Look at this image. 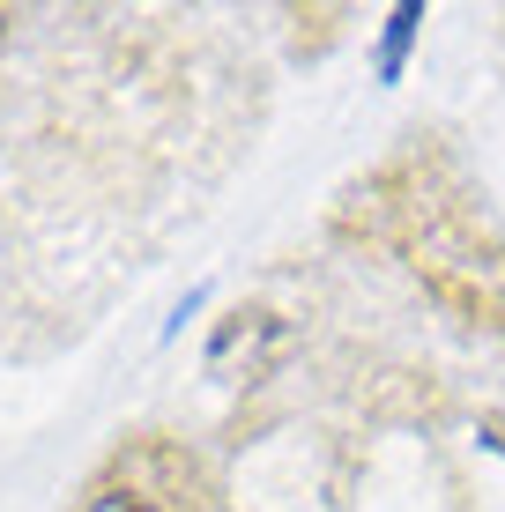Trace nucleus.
<instances>
[{"label": "nucleus", "instance_id": "obj_1", "mask_svg": "<svg viewBox=\"0 0 505 512\" xmlns=\"http://www.w3.org/2000/svg\"><path fill=\"white\" fill-rule=\"evenodd\" d=\"M82 512H171L164 498H156V490H134V483H112V490H97L90 505Z\"/></svg>", "mask_w": 505, "mask_h": 512}, {"label": "nucleus", "instance_id": "obj_2", "mask_svg": "<svg viewBox=\"0 0 505 512\" xmlns=\"http://www.w3.org/2000/svg\"><path fill=\"white\" fill-rule=\"evenodd\" d=\"M409 38H416V8H394V23H387V52H379V67H387V75H402Z\"/></svg>", "mask_w": 505, "mask_h": 512}, {"label": "nucleus", "instance_id": "obj_3", "mask_svg": "<svg viewBox=\"0 0 505 512\" xmlns=\"http://www.w3.org/2000/svg\"><path fill=\"white\" fill-rule=\"evenodd\" d=\"M491 438H498V446H505V409H498V416H491Z\"/></svg>", "mask_w": 505, "mask_h": 512}]
</instances>
